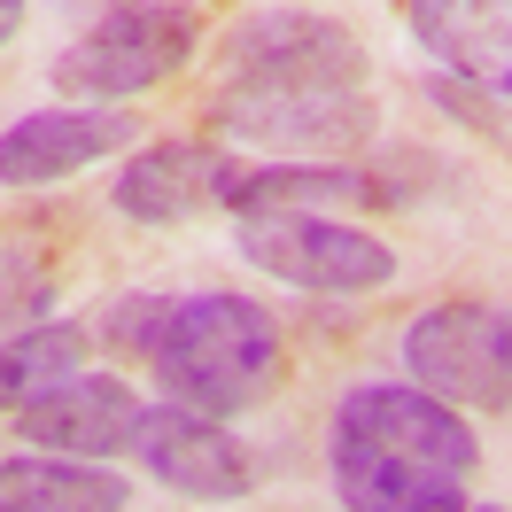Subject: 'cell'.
I'll list each match as a JSON object with an SVG mask.
<instances>
[{
	"mask_svg": "<svg viewBox=\"0 0 512 512\" xmlns=\"http://www.w3.org/2000/svg\"><path fill=\"white\" fill-rule=\"evenodd\" d=\"M396 512H466V497H458V489H435V497H412V505H396Z\"/></svg>",
	"mask_w": 512,
	"mask_h": 512,
	"instance_id": "obj_17",
	"label": "cell"
},
{
	"mask_svg": "<svg viewBox=\"0 0 512 512\" xmlns=\"http://www.w3.org/2000/svg\"><path fill=\"white\" fill-rule=\"evenodd\" d=\"M481 466L466 412L427 396L419 381H365L334 404L326 427V474L350 512H396L412 497L458 489Z\"/></svg>",
	"mask_w": 512,
	"mask_h": 512,
	"instance_id": "obj_1",
	"label": "cell"
},
{
	"mask_svg": "<svg viewBox=\"0 0 512 512\" xmlns=\"http://www.w3.org/2000/svg\"><path fill=\"white\" fill-rule=\"evenodd\" d=\"M202 39V16L187 0H109L86 39H70L55 55V94L86 109H117L132 94H156L163 78H179Z\"/></svg>",
	"mask_w": 512,
	"mask_h": 512,
	"instance_id": "obj_4",
	"label": "cell"
},
{
	"mask_svg": "<svg viewBox=\"0 0 512 512\" xmlns=\"http://www.w3.org/2000/svg\"><path fill=\"white\" fill-rule=\"evenodd\" d=\"M78 365H86V326H70V319L16 326V334L0 342V412H24L32 396L63 388Z\"/></svg>",
	"mask_w": 512,
	"mask_h": 512,
	"instance_id": "obj_15",
	"label": "cell"
},
{
	"mask_svg": "<svg viewBox=\"0 0 512 512\" xmlns=\"http://www.w3.org/2000/svg\"><path fill=\"white\" fill-rule=\"evenodd\" d=\"M233 241L264 280L303 295H373L396 280V249L381 233H357V225L319 218V210H256V218H241Z\"/></svg>",
	"mask_w": 512,
	"mask_h": 512,
	"instance_id": "obj_5",
	"label": "cell"
},
{
	"mask_svg": "<svg viewBox=\"0 0 512 512\" xmlns=\"http://www.w3.org/2000/svg\"><path fill=\"white\" fill-rule=\"evenodd\" d=\"M381 132V109L365 94H218L210 140L218 148H280V163H319Z\"/></svg>",
	"mask_w": 512,
	"mask_h": 512,
	"instance_id": "obj_7",
	"label": "cell"
},
{
	"mask_svg": "<svg viewBox=\"0 0 512 512\" xmlns=\"http://www.w3.org/2000/svg\"><path fill=\"white\" fill-rule=\"evenodd\" d=\"M225 179H233V156L218 140H148L117 171L109 202L132 225H179L194 210H225Z\"/></svg>",
	"mask_w": 512,
	"mask_h": 512,
	"instance_id": "obj_12",
	"label": "cell"
},
{
	"mask_svg": "<svg viewBox=\"0 0 512 512\" xmlns=\"http://www.w3.org/2000/svg\"><path fill=\"white\" fill-rule=\"evenodd\" d=\"M404 24L443 78L512 109V0H404Z\"/></svg>",
	"mask_w": 512,
	"mask_h": 512,
	"instance_id": "obj_11",
	"label": "cell"
},
{
	"mask_svg": "<svg viewBox=\"0 0 512 512\" xmlns=\"http://www.w3.org/2000/svg\"><path fill=\"white\" fill-rule=\"evenodd\" d=\"M218 94H365V39L319 8H249L218 39Z\"/></svg>",
	"mask_w": 512,
	"mask_h": 512,
	"instance_id": "obj_3",
	"label": "cell"
},
{
	"mask_svg": "<svg viewBox=\"0 0 512 512\" xmlns=\"http://www.w3.org/2000/svg\"><path fill=\"white\" fill-rule=\"evenodd\" d=\"M132 481L101 458H63V450H16L0 458V512H125Z\"/></svg>",
	"mask_w": 512,
	"mask_h": 512,
	"instance_id": "obj_14",
	"label": "cell"
},
{
	"mask_svg": "<svg viewBox=\"0 0 512 512\" xmlns=\"http://www.w3.org/2000/svg\"><path fill=\"white\" fill-rule=\"evenodd\" d=\"M163 319H171L163 295H117V303L101 311V342L125 350V357H148V350H156V334H163Z\"/></svg>",
	"mask_w": 512,
	"mask_h": 512,
	"instance_id": "obj_16",
	"label": "cell"
},
{
	"mask_svg": "<svg viewBox=\"0 0 512 512\" xmlns=\"http://www.w3.org/2000/svg\"><path fill=\"white\" fill-rule=\"evenodd\" d=\"M132 117L125 109H86V101H63V109H32L0 132V187L8 194H32L55 187V179H78L94 163L125 156L132 148Z\"/></svg>",
	"mask_w": 512,
	"mask_h": 512,
	"instance_id": "obj_9",
	"label": "cell"
},
{
	"mask_svg": "<svg viewBox=\"0 0 512 512\" xmlns=\"http://www.w3.org/2000/svg\"><path fill=\"white\" fill-rule=\"evenodd\" d=\"M24 16H32V0H0V47L24 32Z\"/></svg>",
	"mask_w": 512,
	"mask_h": 512,
	"instance_id": "obj_18",
	"label": "cell"
},
{
	"mask_svg": "<svg viewBox=\"0 0 512 512\" xmlns=\"http://www.w3.org/2000/svg\"><path fill=\"white\" fill-rule=\"evenodd\" d=\"M148 365L163 381V404H187L202 419H233V412H256L280 388L288 342H280V319L256 295L202 288V295L171 303Z\"/></svg>",
	"mask_w": 512,
	"mask_h": 512,
	"instance_id": "obj_2",
	"label": "cell"
},
{
	"mask_svg": "<svg viewBox=\"0 0 512 512\" xmlns=\"http://www.w3.org/2000/svg\"><path fill=\"white\" fill-rule=\"evenodd\" d=\"M404 373L458 412H512V326L489 303H427L404 326Z\"/></svg>",
	"mask_w": 512,
	"mask_h": 512,
	"instance_id": "obj_6",
	"label": "cell"
},
{
	"mask_svg": "<svg viewBox=\"0 0 512 512\" xmlns=\"http://www.w3.org/2000/svg\"><path fill=\"white\" fill-rule=\"evenodd\" d=\"M505 326H512V311H505Z\"/></svg>",
	"mask_w": 512,
	"mask_h": 512,
	"instance_id": "obj_20",
	"label": "cell"
},
{
	"mask_svg": "<svg viewBox=\"0 0 512 512\" xmlns=\"http://www.w3.org/2000/svg\"><path fill=\"white\" fill-rule=\"evenodd\" d=\"M140 396L132 381L117 373H70L63 388H47L32 396L24 412H16V443H39V450H63V458H125L132 435H140Z\"/></svg>",
	"mask_w": 512,
	"mask_h": 512,
	"instance_id": "obj_10",
	"label": "cell"
},
{
	"mask_svg": "<svg viewBox=\"0 0 512 512\" xmlns=\"http://www.w3.org/2000/svg\"><path fill=\"white\" fill-rule=\"evenodd\" d=\"M132 458H140L163 489L194 497V505H233V497H249V489H256L249 443H241L225 419H202V412H187V404H156V412H140Z\"/></svg>",
	"mask_w": 512,
	"mask_h": 512,
	"instance_id": "obj_8",
	"label": "cell"
},
{
	"mask_svg": "<svg viewBox=\"0 0 512 512\" xmlns=\"http://www.w3.org/2000/svg\"><path fill=\"white\" fill-rule=\"evenodd\" d=\"M396 202L381 171H357V163H233L225 179V210L256 218V210H381Z\"/></svg>",
	"mask_w": 512,
	"mask_h": 512,
	"instance_id": "obj_13",
	"label": "cell"
},
{
	"mask_svg": "<svg viewBox=\"0 0 512 512\" xmlns=\"http://www.w3.org/2000/svg\"><path fill=\"white\" fill-rule=\"evenodd\" d=\"M466 512H505V505H466Z\"/></svg>",
	"mask_w": 512,
	"mask_h": 512,
	"instance_id": "obj_19",
	"label": "cell"
}]
</instances>
